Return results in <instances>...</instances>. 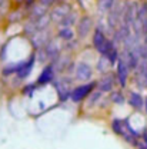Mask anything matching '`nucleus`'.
<instances>
[{"instance_id":"f257e3e1","label":"nucleus","mask_w":147,"mask_h":149,"mask_svg":"<svg viewBox=\"0 0 147 149\" xmlns=\"http://www.w3.org/2000/svg\"><path fill=\"white\" fill-rule=\"evenodd\" d=\"M92 42H93L94 49H96L100 55H106L110 40L106 37V35H104L100 29H96V30H94V35H93V40H92Z\"/></svg>"},{"instance_id":"f03ea898","label":"nucleus","mask_w":147,"mask_h":149,"mask_svg":"<svg viewBox=\"0 0 147 149\" xmlns=\"http://www.w3.org/2000/svg\"><path fill=\"white\" fill-rule=\"evenodd\" d=\"M56 91L59 93L60 100H66L72 96V82L67 77H61L60 80L56 82Z\"/></svg>"},{"instance_id":"7ed1b4c3","label":"nucleus","mask_w":147,"mask_h":149,"mask_svg":"<svg viewBox=\"0 0 147 149\" xmlns=\"http://www.w3.org/2000/svg\"><path fill=\"white\" fill-rule=\"evenodd\" d=\"M96 86V83H87V85H81V86H77V88H74L73 92H72V96H70V99L73 100V102H80V100H83V99H86L90 92L93 91V88Z\"/></svg>"},{"instance_id":"20e7f679","label":"nucleus","mask_w":147,"mask_h":149,"mask_svg":"<svg viewBox=\"0 0 147 149\" xmlns=\"http://www.w3.org/2000/svg\"><path fill=\"white\" fill-rule=\"evenodd\" d=\"M93 27V20L90 16H83L81 19H79L77 22V36L79 39H84L90 32Z\"/></svg>"},{"instance_id":"39448f33","label":"nucleus","mask_w":147,"mask_h":149,"mask_svg":"<svg viewBox=\"0 0 147 149\" xmlns=\"http://www.w3.org/2000/svg\"><path fill=\"white\" fill-rule=\"evenodd\" d=\"M129 63L124 59H119V62H117V80H119L120 86H123V88L126 86V82L129 77Z\"/></svg>"},{"instance_id":"423d86ee","label":"nucleus","mask_w":147,"mask_h":149,"mask_svg":"<svg viewBox=\"0 0 147 149\" xmlns=\"http://www.w3.org/2000/svg\"><path fill=\"white\" fill-rule=\"evenodd\" d=\"M72 12V7L69 6V4H57L55 6V9L52 10V13H50V17L53 22H57V23H60L63 19L66 17L69 13Z\"/></svg>"},{"instance_id":"0eeeda50","label":"nucleus","mask_w":147,"mask_h":149,"mask_svg":"<svg viewBox=\"0 0 147 149\" xmlns=\"http://www.w3.org/2000/svg\"><path fill=\"white\" fill-rule=\"evenodd\" d=\"M32 43L35 45V47H37V49L44 46V45H47L49 43V32H47V29L39 30L35 35H32Z\"/></svg>"},{"instance_id":"6e6552de","label":"nucleus","mask_w":147,"mask_h":149,"mask_svg":"<svg viewBox=\"0 0 147 149\" xmlns=\"http://www.w3.org/2000/svg\"><path fill=\"white\" fill-rule=\"evenodd\" d=\"M76 77L79 80H83V82L84 80H89L92 77V68L87 63H84V62L79 63L77 68H76Z\"/></svg>"},{"instance_id":"1a4fd4ad","label":"nucleus","mask_w":147,"mask_h":149,"mask_svg":"<svg viewBox=\"0 0 147 149\" xmlns=\"http://www.w3.org/2000/svg\"><path fill=\"white\" fill-rule=\"evenodd\" d=\"M129 103L130 106L133 108V109H136V111H141L143 108H144V100H143V97H141V95L137 92H131L129 96Z\"/></svg>"},{"instance_id":"9d476101","label":"nucleus","mask_w":147,"mask_h":149,"mask_svg":"<svg viewBox=\"0 0 147 149\" xmlns=\"http://www.w3.org/2000/svg\"><path fill=\"white\" fill-rule=\"evenodd\" d=\"M33 63H35V56H32L26 63H21L20 66H19V70H17V74L20 79H24V77H27L30 72H32V69H33Z\"/></svg>"},{"instance_id":"9b49d317","label":"nucleus","mask_w":147,"mask_h":149,"mask_svg":"<svg viewBox=\"0 0 147 149\" xmlns=\"http://www.w3.org/2000/svg\"><path fill=\"white\" fill-rule=\"evenodd\" d=\"M47 15V7L44 4H35L32 6V10H30V19L32 20H37V19L43 17Z\"/></svg>"},{"instance_id":"f8f14e48","label":"nucleus","mask_w":147,"mask_h":149,"mask_svg":"<svg viewBox=\"0 0 147 149\" xmlns=\"http://www.w3.org/2000/svg\"><path fill=\"white\" fill-rule=\"evenodd\" d=\"M113 85H114V79L111 74H106L101 77V80L99 82V88L101 92H110L113 89Z\"/></svg>"},{"instance_id":"ddd939ff","label":"nucleus","mask_w":147,"mask_h":149,"mask_svg":"<svg viewBox=\"0 0 147 149\" xmlns=\"http://www.w3.org/2000/svg\"><path fill=\"white\" fill-rule=\"evenodd\" d=\"M53 66L50 65V66H47V68H44V70L41 72V74L39 76V80H37V83L39 85H46V83H49V82H52V79H53Z\"/></svg>"},{"instance_id":"4468645a","label":"nucleus","mask_w":147,"mask_h":149,"mask_svg":"<svg viewBox=\"0 0 147 149\" xmlns=\"http://www.w3.org/2000/svg\"><path fill=\"white\" fill-rule=\"evenodd\" d=\"M46 55H47V57H50V59H55L56 56L60 55V46H59L57 42L52 40V42H49L46 45Z\"/></svg>"},{"instance_id":"2eb2a0df","label":"nucleus","mask_w":147,"mask_h":149,"mask_svg":"<svg viewBox=\"0 0 147 149\" xmlns=\"http://www.w3.org/2000/svg\"><path fill=\"white\" fill-rule=\"evenodd\" d=\"M119 0H97V7L101 13H109Z\"/></svg>"},{"instance_id":"dca6fc26","label":"nucleus","mask_w":147,"mask_h":149,"mask_svg":"<svg viewBox=\"0 0 147 149\" xmlns=\"http://www.w3.org/2000/svg\"><path fill=\"white\" fill-rule=\"evenodd\" d=\"M106 56H107V59L110 60V63L119 62V50H117V47L114 46V42H110V43H109V47H107Z\"/></svg>"},{"instance_id":"f3484780","label":"nucleus","mask_w":147,"mask_h":149,"mask_svg":"<svg viewBox=\"0 0 147 149\" xmlns=\"http://www.w3.org/2000/svg\"><path fill=\"white\" fill-rule=\"evenodd\" d=\"M77 23V17H76V13H73V12H70L66 17L63 19L59 24L60 26H64V27H70V26H73V24H76Z\"/></svg>"},{"instance_id":"a211bd4d","label":"nucleus","mask_w":147,"mask_h":149,"mask_svg":"<svg viewBox=\"0 0 147 149\" xmlns=\"http://www.w3.org/2000/svg\"><path fill=\"white\" fill-rule=\"evenodd\" d=\"M73 30H72V27H64V26H61L60 29H59V36L61 37V39H64V40H72L73 39Z\"/></svg>"},{"instance_id":"6ab92c4d","label":"nucleus","mask_w":147,"mask_h":149,"mask_svg":"<svg viewBox=\"0 0 147 149\" xmlns=\"http://www.w3.org/2000/svg\"><path fill=\"white\" fill-rule=\"evenodd\" d=\"M111 99H113V102H116V103H123V102H124V96H123L121 92H114L113 96H111Z\"/></svg>"},{"instance_id":"aec40b11","label":"nucleus","mask_w":147,"mask_h":149,"mask_svg":"<svg viewBox=\"0 0 147 149\" xmlns=\"http://www.w3.org/2000/svg\"><path fill=\"white\" fill-rule=\"evenodd\" d=\"M59 0H40V3L41 4H44L46 7H50V6H53V4H56Z\"/></svg>"},{"instance_id":"412c9836","label":"nucleus","mask_w":147,"mask_h":149,"mask_svg":"<svg viewBox=\"0 0 147 149\" xmlns=\"http://www.w3.org/2000/svg\"><path fill=\"white\" fill-rule=\"evenodd\" d=\"M99 96H100V92H96L92 95V100H90V103H94L97 99H99Z\"/></svg>"},{"instance_id":"4be33fe9","label":"nucleus","mask_w":147,"mask_h":149,"mask_svg":"<svg viewBox=\"0 0 147 149\" xmlns=\"http://www.w3.org/2000/svg\"><path fill=\"white\" fill-rule=\"evenodd\" d=\"M24 4H26L27 7H32V6L36 4V0H24Z\"/></svg>"},{"instance_id":"5701e85b","label":"nucleus","mask_w":147,"mask_h":149,"mask_svg":"<svg viewBox=\"0 0 147 149\" xmlns=\"http://www.w3.org/2000/svg\"><path fill=\"white\" fill-rule=\"evenodd\" d=\"M143 141H144L143 143L146 145V148H147V130H146V132H144V133H143Z\"/></svg>"},{"instance_id":"b1692460","label":"nucleus","mask_w":147,"mask_h":149,"mask_svg":"<svg viewBox=\"0 0 147 149\" xmlns=\"http://www.w3.org/2000/svg\"><path fill=\"white\" fill-rule=\"evenodd\" d=\"M144 109H146V112H147V97H146V100H144Z\"/></svg>"}]
</instances>
